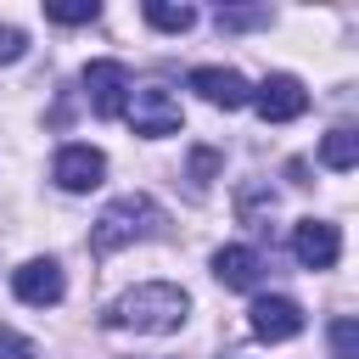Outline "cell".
<instances>
[{"label": "cell", "instance_id": "cell-18", "mask_svg": "<svg viewBox=\"0 0 359 359\" xmlns=\"http://www.w3.org/2000/svg\"><path fill=\"white\" fill-rule=\"evenodd\" d=\"M22 50H28V34H22V28H11V22H6V28H0V62H17V56H22Z\"/></svg>", "mask_w": 359, "mask_h": 359}, {"label": "cell", "instance_id": "cell-10", "mask_svg": "<svg viewBox=\"0 0 359 359\" xmlns=\"http://www.w3.org/2000/svg\"><path fill=\"white\" fill-rule=\"evenodd\" d=\"M247 325H252L258 342H292L303 331V309L292 297H258L252 314H247Z\"/></svg>", "mask_w": 359, "mask_h": 359}, {"label": "cell", "instance_id": "cell-20", "mask_svg": "<svg viewBox=\"0 0 359 359\" xmlns=\"http://www.w3.org/2000/svg\"><path fill=\"white\" fill-rule=\"evenodd\" d=\"M224 359H241V353H224Z\"/></svg>", "mask_w": 359, "mask_h": 359}, {"label": "cell", "instance_id": "cell-11", "mask_svg": "<svg viewBox=\"0 0 359 359\" xmlns=\"http://www.w3.org/2000/svg\"><path fill=\"white\" fill-rule=\"evenodd\" d=\"M213 275H219V286H230V292H252L258 275H264V258H258L252 247H219V252H213Z\"/></svg>", "mask_w": 359, "mask_h": 359}, {"label": "cell", "instance_id": "cell-6", "mask_svg": "<svg viewBox=\"0 0 359 359\" xmlns=\"http://www.w3.org/2000/svg\"><path fill=\"white\" fill-rule=\"evenodd\" d=\"M292 258H297L303 269H331V264L342 258V230H337L331 219H303V224L292 230Z\"/></svg>", "mask_w": 359, "mask_h": 359}, {"label": "cell", "instance_id": "cell-3", "mask_svg": "<svg viewBox=\"0 0 359 359\" xmlns=\"http://www.w3.org/2000/svg\"><path fill=\"white\" fill-rule=\"evenodd\" d=\"M123 118H129V129H135V135L157 140V135H174V129H180V101H174L163 84H140V90H129Z\"/></svg>", "mask_w": 359, "mask_h": 359}, {"label": "cell", "instance_id": "cell-9", "mask_svg": "<svg viewBox=\"0 0 359 359\" xmlns=\"http://www.w3.org/2000/svg\"><path fill=\"white\" fill-rule=\"evenodd\" d=\"M185 84H191L208 107H224V112L252 101V84H247L236 67H191V79H185Z\"/></svg>", "mask_w": 359, "mask_h": 359}, {"label": "cell", "instance_id": "cell-12", "mask_svg": "<svg viewBox=\"0 0 359 359\" xmlns=\"http://www.w3.org/2000/svg\"><path fill=\"white\" fill-rule=\"evenodd\" d=\"M320 163H325V168H337V174H348V168L359 163V129L337 123V129L320 140Z\"/></svg>", "mask_w": 359, "mask_h": 359}, {"label": "cell", "instance_id": "cell-16", "mask_svg": "<svg viewBox=\"0 0 359 359\" xmlns=\"http://www.w3.org/2000/svg\"><path fill=\"white\" fill-rule=\"evenodd\" d=\"M219 168H224V157H219L213 146H196V151H191V180H196V185H208Z\"/></svg>", "mask_w": 359, "mask_h": 359}, {"label": "cell", "instance_id": "cell-4", "mask_svg": "<svg viewBox=\"0 0 359 359\" xmlns=\"http://www.w3.org/2000/svg\"><path fill=\"white\" fill-rule=\"evenodd\" d=\"M84 90H90V107H95V118H123V107H129V67L123 62H90L84 67Z\"/></svg>", "mask_w": 359, "mask_h": 359}, {"label": "cell", "instance_id": "cell-8", "mask_svg": "<svg viewBox=\"0 0 359 359\" xmlns=\"http://www.w3.org/2000/svg\"><path fill=\"white\" fill-rule=\"evenodd\" d=\"M50 180H56L62 191H95V185L107 180V157H101L95 146H62L56 163H50Z\"/></svg>", "mask_w": 359, "mask_h": 359}, {"label": "cell", "instance_id": "cell-19", "mask_svg": "<svg viewBox=\"0 0 359 359\" xmlns=\"http://www.w3.org/2000/svg\"><path fill=\"white\" fill-rule=\"evenodd\" d=\"M269 11H219V28H252V22H264Z\"/></svg>", "mask_w": 359, "mask_h": 359}, {"label": "cell", "instance_id": "cell-14", "mask_svg": "<svg viewBox=\"0 0 359 359\" xmlns=\"http://www.w3.org/2000/svg\"><path fill=\"white\" fill-rule=\"evenodd\" d=\"M331 359H359V325H353V314L331 320Z\"/></svg>", "mask_w": 359, "mask_h": 359}, {"label": "cell", "instance_id": "cell-5", "mask_svg": "<svg viewBox=\"0 0 359 359\" xmlns=\"http://www.w3.org/2000/svg\"><path fill=\"white\" fill-rule=\"evenodd\" d=\"M252 107H258L264 123H292V118L309 112V90H303L292 73H269V79L252 90Z\"/></svg>", "mask_w": 359, "mask_h": 359}, {"label": "cell", "instance_id": "cell-15", "mask_svg": "<svg viewBox=\"0 0 359 359\" xmlns=\"http://www.w3.org/2000/svg\"><path fill=\"white\" fill-rule=\"evenodd\" d=\"M45 17H50V22H67V28H73V22H95V17H101V6H95V0H73V6L50 0V6H45Z\"/></svg>", "mask_w": 359, "mask_h": 359}, {"label": "cell", "instance_id": "cell-1", "mask_svg": "<svg viewBox=\"0 0 359 359\" xmlns=\"http://www.w3.org/2000/svg\"><path fill=\"white\" fill-rule=\"evenodd\" d=\"M185 314H191V297L174 280H140L107 309V325L112 331H140V337H168V331L185 325Z\"/></svg>", "mask_w": 359, "mask_h": 359}, {"label": "cell", "instance_id": "cell-13", "mask_svg": "<svg viewBox=\"0 0 359 359\" xmlns=\"http://www.w3.org/2000/svg\"><path fill=\"white\" fill-rule=\"evenodd\" d=\"M146 22L163 28V34H185L196 22V11L191 6H174V0H146Z\"/></svg>", "mask_w": 359, "mask_h": 359}, {"label": "cell", "instance_id": "cell-17", "mask_svg": "<svg viewBox=\"0 0 359 359\" xmlns=\"http://www.w3.org/2000/svg\"><path fill=\"white\" fill-rule=\"evenodd\" d=\"M0 359H39V348L28 337H17L11 325H0Z\"/></svg>", "mask_w": 359, "mask_h": 359}, {"label": "cell", "instance_id": "cell-2", "mask_svg": "<svg viewBox=\"0 0 359 359\" xmlns=\"http://www.w3.org/2000/svg\"><path fill=\"white\" fill-rule=\"evenodd\" d=\"M157 230H163V208H157L146 191H129V196L107 202L101 219L90 224V252L107 258V252H118V247H129V241H146V236H157Z\"/></svg>", "mask_w": 359, "mask_h": 359}, {"label": "cell", "instance_id": "cell-7", "mask_svg": "<svg viewBox=\"0 0 359 359\" xmlns=\"http://www.w3.org/2000/svg\"><path fill=\"white\" fill-rule=\"evenodd\" d=\"M11 292H17V303H28V309H50V303H62V292H67L62 264H56V258H28V264L11 275Z\"/></svg>", "mask_w": 359, "mask_h": 359}]
</instances>
